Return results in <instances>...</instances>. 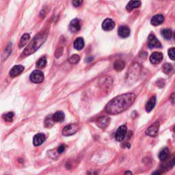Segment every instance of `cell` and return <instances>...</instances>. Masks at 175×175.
Wrapping results in <instances>:
<instances>
[{"label":"cell","instance_id":"cell-29","mask_svg":"<svg viewBox=\"0 0 175 175\" xmlns=\"http://www.w3.org/2000/svg\"><path fill=\"white\" fill-rule=\"evenodd\" d=\"M168 54L169 58H170L172 60H175V47L169 49Z\"/></svg>","mask_w":175,"mask_h":175},{"label":"cell","instance_id":"cell-8","mask_svg":"<svg viewBox=\"0 0 175 175\" xmlns=\"http://www.w3.org/2000/svg\"><path fill=\"white\" fill-rule=\"evenodd\" d=\"M148 47L150 49L161 48L162 44L154 34H150L148 38Z\"/></svg>","mask_w":175,"mask_h":175},{"label":"cell","instance_id":"cell-17","mask_svg":"<svg viewBox=\"0 0 175 175\" xmlns=\"http://www.w3.org/2000/svg\"><path fill=\"white\" fill-rule=\"evenodd\" d=\"M140 5L141 2L140 0H131V1L129 2L128 4H127L126 9L127 10V11H129V12H131L133 10L140 7Z\"/></svg>","mask_w":175,"mask_h":175},{"label":"cell","instance_id":"cell-13","mask_svg":"<svg viewBox=\"0 0 175 175\" xmlns=\"http://www.w3.org/2000/svg\"><path fill=\"white\" fill-rule=\"evenodd\" d=\"M118 34L121 38H126L130 35V29L125 26L119 27L118 29Z\"/></svg>","mask_w":175,"mask_h":175},{"label":"cell","instance_id":"cell-26","mask_svg":"<svg viewBox=\"0 0 175 175\" xmlns=\"http://www.w3.org/2000/svg\"><path fill=\"white\" fill-rule=\"evenodd\" d=\"M173 71V66L170 63H165L162 66V71L165 74H169Z\"/></svg>","mask_w":175,"mask_h":175},{"label":"cell","instance_id":"cell-6","mask_svg":"<svg viewBox=\"0 0 175 175\" xmlns=\"http://www.w3.org/2000/svg\"><path fill=\"white\" fill-rule=\"evenodd\" d=\"M78 126L76 124H71L66 126L62 130V134L65 136L72 135L78 131Z\"/></svg>","mask_w":175,"mask_h":175},{"label":"cell","instance_id":"cell-4","mask_svg":"<svg viewBox=\"0 0 175 175\" xmlns=\"http://www.w3.org/2000/svg\"><path fill=\"white\" fill-rule=\"evenodd\" d=\"M44 78V73L42 71L35 70L32 72L30 75V79L32 82L35 83V84H40V83L43 82Z\"/></svg>","mask_w":175,"mask_h":175},{"label":"cell","instance_id":"cell-7","mask_svg":"<svg viewBox=\"0 0 175 175\" xmlns=\"http://www.w3.org/2000/svg\"><path fill=\"white\" fill-rule=\"evenodd\" d=\"M127 133V126L124 125V124L120 126L116 132V135H115L116 140L118 142L123 141L124 139V138H125Z\"/></svg>","mask_w":175,"mask_h":175},{"label":"cell","instance_id":"cell-20","mask_svg":"<svg viewBox=\"0 0 175 175\" xmlns=\"http://www.w3.org/2000/svg\"><path fill=\"white\" fill-rule=\"evenodd\" d=\"M84 40L82 38L79 37L75 40L74 42V47L77 50H81L84 47Z\"/></svg>","mask_w":175,"mask_h":175},{"label":"cell","instance_id":"cell-25","mask_svg":"<svg viewBox=\"0 0 175 175\" xmlns=\"http://www.w3.org/2000/svg\"><path fill=\"white\" fill-rule=\"evenodd\" d=\"M47 58L46 57H42L38 60V62H37V66L39 68H43L44 67H45V66L47 65Z\"/></svg>","mask_w":175,"mask_h":175},{"label":"cell","instance_id":"cell-34","mask_svg":"<svg viewBox=\"0 0 175 175\" xmlns=\"http://www.w3.org/2000/svg\"><path fill=\"white\" fill-rule=\"evenodd\" d=\"M162 173H161V172H159V171H156V172H154V173H152V174H162Z\"/></svg>","mask_w":175,"mask_h":175},{"label":"cell","instance_id":"cell-22","mask_svg":"<svg viewBox=\"0 0 175 175\" xmlns=\"http://www.w3.org/2000/svg\"><path fill=\"white\" fill-rule=\"evenodd\" d=\"M30 36L29 34H25L23 35V37H21L20 41H19V48H22V47H24L27 44V41L30 40Z\"/></svg>","mask_w":175,"mask_h":175},{"label":"cell","instance_id":"cell-18","mask_svg":"<svg viewBox=\"0 0 175 175\" xmlns=\"http://www.w3.org/2000/svg\"><path fill=\"white\" fill-rule=\"evenodd\" d=\"M155 104H156V97L155 96H152L151 99H150L148 102L146 103V111L147 112H151L152 110L153 109L155 106Z\"/></svg>","mask_w":175,"mask_h":175},{"label":"cell","instance_id":"cell-15","mask_svg":"<svg viewBox=\"0 0 175 175\" xmlns=\"http://www.w3.org/2000/svg\"><path fill=\"white\" fill-rule=\"evenodd\" d=\"M164 20L165 18L162 15H157L152 16L151 20V23L154 26H158L162 24L164 22Z\"/></svg>","mask_w":175,"mask_h":175},{"label":"cell","instance_id":"cell-28","mask_svg":"<svg viewBox=\"0 0 175 175\" xmlns=\"http://www.w3.org/2000/svg\"><path fill=\"white\" fill-rule=\"evenodd\" d=\"M13 117H14L13 112H8L3 116V118H4L5 121L6 122H12L13 120Z\"/></svg>","mask_w":175,"mask_h":175},{"label":"cell","instance_id":"cell-21","mask_svg":"<svg viewBox=\"0 0 175 175\" xmlns=\"http://www.w3.org/2000/svg\"><path fill=\"white\" fill-rule=\"evenodd\" d=\"M170 155V151L168 148H164L160 151L159 154V159L161 161H165L168 158Z\"/></svg>","mask_w":175,"mask_h":175},{"label":"cell","instance_id":"cell-36","mask_svg":"<svg viewBox=\"0 0 175 175\" xmlns=\"http://www.w3.org/2000/svg\"><path fill=\"white\" fill-rule=\"evenodd\" d=\"M174 39H175V32H174Z\"/></svg>","mask_w":175,"mask_h":175},{"label":"cell","instance_id":"cell-5","mask_svg":"<svg viewBox=\"0 0 175 175\" xmlns=\"http://www.w3.org/2000/svg\"><path fill=\"white\" fill-rule=\"evenodd\" d=\"M160 124L159 122H155L153 124H152L146 131V134L150 137H155L159 133Z\"/></svg>","mask_w":175,"mask_h":175},{"label":"cell","instance_id":"cell-19","mask_svg":"<svg viewBox=\"0 0 175 175\" xmlns=\"http://www.w3.org/2000/svg\"><path fill=\"white\" fill-rule=\"evenodd\" d=\"M52 119L54 122L56 123H60V122H62L65 120V114L61 111H58V112H55L52 116Z\"/></svg>","mask_w":175,"mask_h":175},{"label":"cell","instance_id":"cell-10","mask_svg":"<svg viewBox=\"0 0 175 175\" xmlns=\"http://www.w3.org/2000/svg\"><path fill=\"white\" fill-rule=\"evenodd\" d=\"M115 27V23L112 19H105L102 23V28L105 31H111Z\"/></svg>","mask_w":175,"mask_h":175},{"label":"cell","instance_id":"cell-24","mask_svg":"<svg viewBox=\"0 0 175 175\" xmlns=\"http://www.w3.org/2000/svg\"><path fill=\"white\" fill-rule=\"evenodd\" d=\"M162 34L163 37L165 38L166 40H170L172 38V36H173V32H172V30L170 29L166 28L162 30Z\"/></svg>","mask_w":175,"mask_h":175},{"label":"cell","instance_id":"cell-30","mask_svg":"<svg viewBox=\"0 0 175 175\" xmlns=\"http://www.w3.org/2000/svg\"><path fill=\"white\" fill-rule=\"evenodd\" d=\"M63 51H64V49L63 47H59V48L56 49L55 53V56L57 58H60V56H62V55L63 54Z\"/></svg>","mask_w":175,"mask_h":175},{"label":"cell","instance_id":"cell-35","mask_svg":"<svg viewBox=\"0 0 175 175\" xmlns=\"http://www.w3.org/2000/svg\"><path fill=\"white\" fill-rule=\"evenodd\" d=\"M125 174H132V173L131 172H130V171H127L125 172V173H124Z\"/></svg>","mask_w":175,"mask_h":175},{"label":"cell","instance_id":"cell-14","mask_svg":"<svg viewBox=\"0 0 175 175\" xmlns=\"http://www.w3.org/2000/svg\"><path fill=\"white\" fill-rule=\"evenodd\" d=\"M46 137L44 133H38V134L34 136V139H33V144H34V145L36 146H40L44 143Z\"/></svg>","mask_w":175,"mask_h":175},{"label":"cell","instance_id":"cell-27","mask_svg":"<svg viewBox=\"0 0 175 175\" xmlns=\"http://www.w3.org/2000/svg\"><path fill=\"white\" fill-rule=\"evenodd\" d=\"M79 60H80V57L79 56V55L77 54H74L73 55H72L70 58H69L68 62L71 64H73L74 65V64H77V62H79Z\"/></svg>","mask_w":175,"mask_h":175},{"label":"cell","instance_id":"cell-31","mask_svg":"<svg viewBox=\"0 0 175 175\" xmlns=\"http://www.w3.org/2000/svg\"><path fill=\"white\" fill-rule=\"evenodd\" d=\"M84 0H73V5L75 7H79L82 4Z\"/></svg>","mask_w":175,"mask_h":175},{"label":"cell","instance_id":"cell-2","mask_svg":"<svg viewBox=\"0 0 175 175\" xmlns=\"http://www.w3.org/2000/svg\"><path fill=\"white\" fill-rule=\"evenodd\" d=\"M47 37V35L45 33L42 32L40 33L39 34H37L33 38L31 42L27 44L26 48L23 51V54L26 55H30L34 54L45 42Z\"/></svg>","mask_w":175,"mask_h":175},{"label":"cell","instance_id":"cell-16","mask_svg":"<svg viewBox=\"0 0 175 175\" xmlns=\"http://www.w3.org/2000/svg\"><path fill=\"white\" fill-rule=\"evenodd\" d=\"M110 123V118L107 117V116L101 117L100 118H99L98 121H97V125L101 129H105L106 127H108Z\"/></svg>","mask_w":175,"mask_h":175},{"label":"cell","instance_id":"cell-32","mask_svg":"<svg viewBox=\"0 0 175 175\" xmlns=\"http://www.w3.org/2000/svg\"><path fill=\"white\" fill-rule=\"evenodd\" d=\"M65 151V145H61L58 149V153H62V152Z\"/></svg>","mask_w":175,"mask_h":175},{"label":"cell","instance_id":"cell-3","mask_svg":"<svg viewBox=\"0 0 175 175\" xmlns=\"http://www.w3.org/2000/svg\"><path fill=\"white\" fill-rule=\"evenodd\" d=\"M142 69V66L140 65H139L138 63H135L130 67L129 70L128 71V79L135 78L139 76V75Z\"/></svg>","mask_w":175,"mask_h":175},{"label":"cell","instance_id":"cell-11","mask_svg":"<svg viewBox=\"0 0 175 175\" xmlns=\"http://www.w3.org/2000/svg\"><path fill=\"white\" fill-rule=\"evenodd\" d=\"M81 29V25H80V21L79 19H75L72 20L70 25H69V30L72 33H76L79 31Z\"/></svg>","mask_w":175,"mask_h":175},{"label":"cell","instance_id":"cell-1","mask_svg":"<svg viewBox=\"0 0 175 175\" xmlns=\"http://www.w3.org/2000/svg\"><path fill=\"white\" fill-rule=\"evenodd\" d=\"M133 93H125L116 96L111 100L105 107V112L109 114H118L128 110L135 101Z\"/></svg>","mask_w":175,"mask_h":175},{"label":"cell","instance_id":"cell-12","mask_svg":"<svg viewBox=\"0 0 175 175\" xmlns=\"http://www.w3.org/2000/svg\"><path fill=\"white\" fill-rule=\"evenodd\" d=\"M24 66L22 65H16L11 68L10 71V75L12 77H15L22 73L24 71Z\"/></svg>","mask_w":175,"mask_h":175},{"label":"cell","instance_id":"cell-23","mask_svg":"<svg viewBox=\"0 0 175 175\" xmlns=\"http://www.w3.org/2000/svg\"><path fill=\"white\" fill-rule=\"evenodd\" d=\"M124 68V63L123 61L122 60H116V62L114 63V68L115 69L116 71H121Z\"/></svg>","mask_w":175,"mask_h":175},{"label":"cell","instance_id":"cell-33","mask_svg":"<svg viewBox=\"0 0 175 175\" xmlns=\"http://www.w3.org/2000/svg\"><path fill=\"white\" fill-rule=\"evenodd\" d=\"M170 101L173 104H175V93H173L170 96Z\"/></svg>","mask_w":175,"mask_h":175},{"label":"cell","instance_id":"cell-9","mask_svg":"<svg viewBox=\"0 0 175 175\" xmlns=\"http://www.w3.org/2000/svg\"><path fill=\"white\" fill-rule=\"evenodd\" d=\"M163 60V54L161 52H154L150 56V61L152 65H158Z\"/></svg>","mask_w":175,"mask_h":175}]
</instances>
